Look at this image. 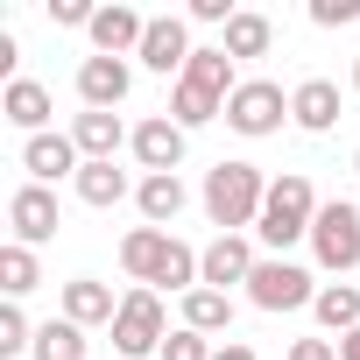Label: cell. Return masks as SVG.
Wrapping results in <instances>:
<instances>
[{
  "label": "cell",
  "mask_w": 360,
  "mask_h": 360,
  "mask_svg": "<svg viewBox=\"0 0 360 360\" xmlns=\"http://www.w3.org/2000/svg\"><path fill=\"white\" fill-rule=\"evenodd\" d=\"M290 120H297L304 134H332V127H339V85H332V78H304V85L290 92Z\"/></svg>",
  "instance_id": "cell-15"
},
{
  "label": "cell",
  "mask_w": 360,
  "mask_h": 360,
  "mask_svg": "<svg viewBox=\"0 0 360 360\" xmlns=\"http://www.w3.org/2000/svg\"><path fill=\"white\" fill-rule=\"evenodd\" d=\"M198 276H205V290H233V283H248V276H255V248H248V233H219V240L198 255Z\"/></svg>",
  "instance_id": "cell-13"
},
{
  "label": "cell",
  "mask_w": 360,
  "mask_h": 360,
  "mask_svg": "<svg viewBox=\"0 0 360 360\" xmlns=\"http://www.w3.org/2000/svg\"><path fill=\"white\" fill-rule=\"evenodd\" d=\"M120 269H127L141 290H155V297H162V290H184V297H191V290L205 283V276H198V255L176 240V233H162V226H134V233L120 240Z\"/></svg>",
  "instance_id": "cell-1"
},
{
  "label": "cell",
  "mask_w": 360,
  "mask_h": 360,
  "mask_svg": "<svg viewBox=\"0 0 360 360\" xmlns=\"http://www.w3.org/2000/svg\"><path fill=\"white\" fill-rule=\"evenodd\" d=\"M134 57H141L148 71H162V78H169V71L184 78V64H191V29H184V15H155Z\"/></svg>",
  "instance_id": "cell-10"
},
{
  "label": "cell",
  "mask_w": 360,
  "mask_h": 360,
  "mask_svg": "<svg viewBox=\"0 0 360 360\" xmlns=\"http://www.w3.org/2000/svg\"><path fill=\"white\" fill-rule=\"evenodd\" d=\"M311 219H318V191H311V176L304 169H283L276 184H269V205H262V240L283 255V248H297V240H311Z\"/></svg>",
  "instance_id": "cell-4"
},
{
  "label": "cell",
  "mask_w": 360,
  "mask_h": 360,
  "mask_svg": "<svg viewBox=\"0 0 360 360\" xmlns=\"http://www.w3.org/2000/svg\"><path fill=\"white\" fill-rule=\"evenodd\" d=\"M8 226H15L22 248L57 240V198H50V184H22V191L8 198Z\"/></svg>",
  "instance_id": "cell-9"
},
{
  "label": "cell",
  "mask_w": 360,
  "mask_h": 360,
  "mask_svg": "<svg viewBox=\"0 0 360 360\" xmlns=\"http://www.w3.org/2000/svg\"><path fill=\"white\" fill-rule=\"evenodd\" d=\"M71 141H78V155H85V162H113V148H120V141H134V134L120 127V113H92V106H85V113L71 120Z\"/></svg>",
  "instance_id": "cell-17"
},
{
  "label": "cell",
  "mask_w": 360,
  "mask_h": 360,
  "mask_svg": "<svg viewBox=\"0 0 360 360\" xmlns=\"http://www.w3.org/2000/svg\"><path fill=\"white\" fill-rule=\"evenodd\" d=\"M113 353H120V360H148V353H162V297H155V290H127V297H120Z\"/></svg>",
  "instance_id": "cell-7"
},
{
  "label": "cell",
  "mask_w": 360,
  "mask_h": 360,
  "mask_svg": "<svg viewBox=\"0 0 360 360\" xmlns=\"http://www.w3.org/2000/svg\"><path fill=\"white\" fill-rule=\"evenodd\" d=\"M269 43H276V22H269V15H248V8H240V15L226 22V43H219V50H226V57L240 64V57H269Z\"/></svg>",
  "instance_id": "cell-22"
},
{
  "label": "cell",
  "mask_w": 360,
  "mask_h": 360,
  "mask_svg": "<svg viewBox=\"0 0 360 360\" xmlns=\"http://www.w3.org/2000/svg\"><path fill=\"white\" fill-rule=\"evenodd\" d=\"M127 85H134L127 57H85V64H78V99H85L92 113H113V106L127 99Z\"/></svg>",
  "instance_id": "cell-11"
},
{
  "label": "cell",
  "mask_w": 360,
  "mask_h": 360,
  "mask_svg": "<svg viewBox=\"0 0 360 360\" xmlns=\"http://www.w3.org/2000/svg\"><path fill=\"white\" fill-rule=\"evenodd\" d=\"M339 360H360V332H346V339H339Z\"/></svg>",
  "instance_id": "cell-34"
},
{
  "label": "cell",
  "mask_w": 360,
  "mask_h": 360,
  "mask_svg": "<svg viewBox=\"0 0 360 360\" xmlns=\"http://www.w3.org/2000/svg\"><path fill=\"white\" fill-rule=\"evenodd\" d=\"M141 36H148V22L134 8H120V0L92 15V50L99 57H127V50H141Z\"/></svg>",
  "instance_id": "cell-16"
},
{
  "label": "cell",
  "mask_w": 360,
  "mask_h": 360,
  "mask_svg": "<svg viewBox=\"0 0 360 360\" xmlns=\"http://www.w3.org/2000/svg\"><path fill=\"white\" fill-rule=\"evenodd\" d=\"M64 318H71V325H113V318H120V297H113L106 283L78 276V283H64Z\"/></svg>",
  "instance_id": "cell-18"
},
{
  "label": "cell",
  "mask_w": 360,
  "mask_h": 360,
  "mask_svg": "<svg viewBox=\"0 0 360 360\" xmlns=\"http://www.w3.org/2000/svg\"><path fill=\"white\" fill-rule=\"evenodd\" d=\"M311 22L318 29H346V22H360V0H311Z\"/></svg>",
  "instance_id": "cell-29"
},
{
  "label": "cell",
  "mask_w": 360,
  "mask_h": 360,
  "mask_svg": "<svg viewBox=\"0 0 360 360\" xmlns=\"http://www.w3.org/2000/svg\"><path fill=\"white\" fill-rule=\"evenodd\" d=\"M353 92H360V64H353Z\"/></svg>",
  "instance_id": "cell-35"
},
{
  "label": "cell",
  "mask_w": 360,
  "mask_h": 360,
  "mask_svg": "<svg viewBox=\"0 0 360 360\" xmlns=\"http://www.w3.org/2000/svg\"><path fill=\"white\" fill-rule=\"evenodd\" d=\"M212 353H219V346H212L205 332H169V339H162V360H212Z\"/></svg>",
  "instance_id": "cell-28"
},
{
  "label": "cell",
  "mask_w": 360,
  "mask_h": 360,
  "mask_svg": "<svg viewBox=\"0 0 360 360\" xmlns=\"http://www.w3.org/2000/svg\"><path fill=\"white\" fill-rule=\"evenodd\" d=\"M36 283H43V269H36V248L8 240V248H0V290H8V304H22Z\"/></svg>",
  "instance_id": "cell-26"
},
{
  "label": "cell",
  "mask_w": 360,
  "mask_h": 360,
  "mask_svg": "<svg viewBox=\"0 0 360 360\" xmlns=\"http://www.w3.org/2000/svg\"><path fill=\"white\" fill-rule=\"evenodd\" d=\"M71 184H78V198H85V205H99V212H106V205H120V198H127V169H113V162H85Z\"/></svg>",
  "instance_id": "cell-25"
},
{
  "label": "cell",
  "mask_w": 360,
  "mask_h": 360,
  "mask_svg": "<svg viewBox=\"0 0 360 360\" xmlns=\"http://www.w3.org/2000/svg\"><path fill=\"white\" fill-rule=\"evenodd\" d=\"M233 15H240L233 0H191V22H219V29H226Z\"/></svg>",
  "instance_id": "cell-31"
},
{
  "label": "cell",
  "mask_w": 360,
  "mask_h": 360,
  "mask_svg": "<svg viewBox=\"0 0 360 360\" xmlns=\"http://www.w3.org/2000/svg\"><path fill=\"white\" fill-rule=\"evenodd\" d=\"M353 169H360V155H353Z\"/></svg>",
  "instance_id": "cell-36"
},
{
  "label": "cell",
  "mask_w": 360,
  "mask_h": 360,
  "mask_svg": "<svg viewBox=\"0 0 360 360\" xmlns=\"http://www.w3.org/2000/svg\"><path fill=\"white\" fill-rule=\"evenodd\" d=\"M0 113H8L29 141L43 134V120H50V92L36 85V78H8V92H0Z\"/></svg>",
  "instance_id": "cell-19"
},
{
  "label": "cell",
  "mask_w": 360,
  "mask_h": 360,
  "mask_svg": "<svg viewBox=\"0 0 360 360\" xmlns=\"http://www.w3.org/2000/svg\"><path fill=\"white\" fill-rule=\"evenodd\" d=\"M283 113H290V99H283V85H276V78H240V92L226 99V127H233V134H248V141L276 134V127H283Z\"/></svg>",
  "instance_id": "cell-8"
},
{
  "label": "cell",
  "mask_w": 360,
  "mask_h": 360,
  "mask_svg": "<svg viewBox=\"0 0 360 360\" xmlns=\"http://www.w3.org/2000/svg\"><path fill=\"white\" fill-rule=\"evenodd\" d=\"M29 360H85V325H71V318H50V325H36V346H29Z\"/></svg>",
  "instance_id": "cell-24"
},
{
  "label": "cell",
  "mask_w": 360,
  "mask_h": 360,
  "mask_svg": "<svg viewBox=\"0 0 360 360\" xmlns=\"http://www.w3.org/2000/svg\"><path fill=\"white\" fill-rule=\"evenodd\" d=\"M233 92H240V78H233V57H226V50H191L184 78H176V92H169V120L191 134V127L219 120Z\"/></svg>",
  "instance_id": "cell-2"
},
{
  "label": "cell",
  "mask_w": 360,
  "mask_h": 360,
  "mask_svg": "<svg viewBox=\"0 0 360 360\" xmlns=\"http://www.w3.org/2000/svg\"><path fill=\"white\" fill-rule=\"evenodd\" d=\"M184 198H191V191H184V176H141V191H134L141 219H148V226H162V233H169V219H176V212H184Z\"/></svg>",
  "instance_id": "cell-20"
},
{
  "label": "cell",
  "mask_w": 360,
  "mask_h": 360,
  "mask_svg": "<svg viewBox=\"0 0 360 360\" xmlns=\"http://www.w3.org/2000/svg\"><path fill=\"white\" fill-rule=\"evenodd\" d=\"M36 346V325L22 318V304H0V353H29Z\"/></svg>",
  "instance_id": "cell-27"
},
{
  "label": "cell",
  "mask_w": 360,
  "mask_h": 360,
  "mask_svg": "<svg viewBox=\"0 0 360 360\" xmlns=\"http://www.w3.org/2000/svg\"><path fill=\"white\" fill-rule=\"evenodd\" d=\"M262 205H269V176L255 162H212L205 169V212H212L219 233L262 226Z\"/></svg>",
  "instance_id": "cell-3"
},
{
  "label": "cell",
  "mask_w": 360,
  "mask_h": 360,
  "mask_svg": "<svg viewBox=\"0 0 360 360\" xmlns=\"http://www.w3.org/2000/svg\"><path fill=\"white\" fill-rule=\"evenodd\" d=\"M290 360H339V346H332V339H297Z\"/></svg>",
  "instance_id": "cell-32"
},
{
  "label": "cell",
  "mask_w": 360,
  "mask_h": 360,
  "mask_svg": "<svg viewBox=\"0 0 360 360\" xmlns=\"http://www.w3.org/2000/svg\"><path fill=\"white\" fill-rule=\"evenodd\" d=\"M92 15L99 8H85V0H50V22L57 29H92Z\"/></svg>",
  "instance_id": "cell-30"
},
{
  "label": "cell",
  "mask_w": 360,
  "mask_h": 360,
  "mask_svg": "<svg viewBox=\"0 0 360 360\" xmlns=\"http://www.w3.org/2000/svg\"><path fill=\"white\" fill-rule=\"evenodd\" d=\"M134 155H141L148 176H176V162H184V127H176L169 113L141 120V127H134Z\"/></svg>",
  "instance_id": "cell-12"
},
{
  "label": "cell",
  "mask_w": 360,
  "mask_h": 360,
  "mask_svg": "<svg viewBox=\"0 0 360 360\" xmlns=\"http://www.w3.org/2000/svg\"><path fill=\"white\" fill-rule=\"evenodd\" d=\"M311 255H318V269H332V276L360 269V205H353V198L318 205V219H311Z\"/></svg>",
  "instance_id": "cell-5"
},
{
  "label": "cell",
  "mask_w": 360,
  "mask_h": 360,
  "mask_svg": "<svg viewBox=\"0 0 360 360\" xmlns=\"http://www.w3.org/2000/svg\"><path fill=\"white\" fill-rule=\"evenodd\" d=\"M248 304H255V311H304V304H318V283H311V269L269 255V262H255V276H248Z\"/></svg>",
  "instance_id": "cell-6"
},
{
  "label": "cell",
  "mask_w": 360,
  "mask_h": 360,
  "mask_svg": "<svg viewBox=\"0 0 360 360\" xmlns=\"http://www.w3.org/2000/svg\"><path fill=\"white\" fill-rule=\"evenodd\" d=\"M311 311H318V325H325V332H339V339H346V332H360V290H353V283H325Z\"/></svg>",
  "instance_id": "cell-23"
},
{
  "label": "cell",
  "mask_w": 360,
  "mask_h": 360,
  "mask_svg": "<svg viewBox=\"0 0 360 360\" xmlns=\"http://www.w3.org/2000/svg\"><path fill=\"white\" fill-rule=\"evenodd\" d=\"M212 360H255V346H240V339H226V346H219Z\"/></svg>",
  "instance_id": "cell-33"
},
{
  "label": "cell",
  "mask_w": 360,
  "mask_h": 360,
  "mask_svg": "<svg viewBox=\"0 0 360 360\" xmlns=\"http://www.w3.org/2000/svg\"><path fill=\"white\" fill-rule=\"evenodd\" d=\"M22 169L36 176V184H57V176H78L85 169V155H78L71 134H36V141H22Z\"/></svg>",
  "instance_id": "cell-14"
},
{
  "label": "cell",
  "mask_w": 360,
  "mask_h": 360,
  "mask_svg": "<svg viewBox=\"0 0 360 360\" xmlns=\"http://www.w3.org/2000/svg\"><path fill=\"white\" fill-rule=\"evenodd\" d=\"M184 332H205V339H212V332H233V297L198 283V290L184 297Z\"/></svg>",
  "instance_id": "cell-21"
}]
</instances>
